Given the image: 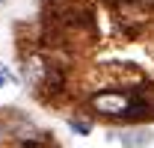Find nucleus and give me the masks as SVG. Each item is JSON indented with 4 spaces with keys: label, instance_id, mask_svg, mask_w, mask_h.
<instances>
[{
    "label": "nucleus",
    "instance_id": "1",
    "mask_svg": "<svg viewBox=\"0 0 154 148\" xmlns=\"http://www.w3.org/2000/svg\"><path fill=\"white\" fill-rule=\"evenodd\" d=\"M122 142H125L128 148H142V145H148V142H151V136H148V133H125V136H122Z\"/></svg>",
    "mask_w": 154,
    "mask_h": 148
},
{
    "label": "nucleus",
    "instance_id": "2",
    "mask_svg": "<svg viewBox=\"0 0 154 148\" xmlns=\"http://www.w3.org/2000/svg\"><path fill=\"white\" fill-rule=\"evenodd\" d=\"M3 3H6V0H0V6H3Z\"/></svg>",
    "mask_w": 154,
    "mask_h": 148
}]
</instances>
